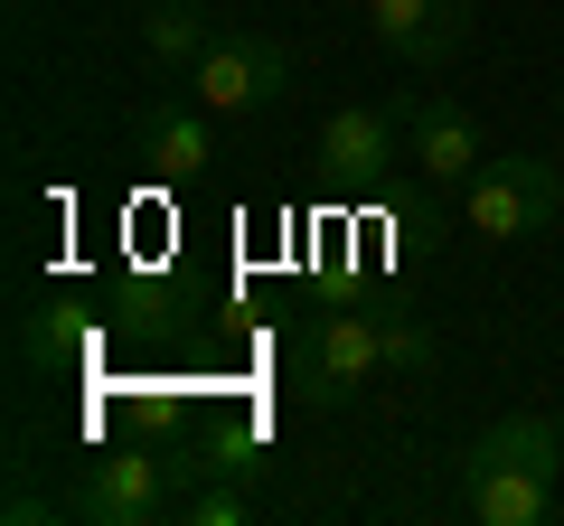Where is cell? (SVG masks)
Masks as SVG:
<instances>
[{"label": "cell", "mask_w": 564, "mask_h": 526, "mask_svg": "<svg viewBox=\"0 0 564 526\" xmlns=\"http://www.w3.org/2000/svg\"><path fill=\"white\" fill-rule=\"evenodd\" d=\"M564 217V169L536 161V151H508V161H480L462 179V226L480 244H518V235H545Z\"/></svg>", "instance_id": "6da1fadb"}, {"label": "cell", "mask_w": 564, "mask_h": 526, "mask_svg": "<svg viewBox=\"0 0 564 526\" xmlns=\"http://www.w3.org/2000/svg\"><path fill=\"white\" fill-rule=\"evenodd\" d=\"M386 376V339H377V310H329L292 339V385L302 405H348L358 385Z\"/></svg>", "instance_id": "7a4b0ae2"}, {"label": "cell", "mask_w": 564, "mask_h": 526, "mask_svg": "<svg viewBox=\"0 0 564 526\" xmlns=\"http://www.w3.org/2000/svg\"><path fill=\"white\" fill-rule=\"evenodd\" d=\"M188 95L207 103V113H273L282 95H292V47L282 39H254V29H236V39H217L198 66H188Z\"/></svg>", "instance_id": "3957f363"}, {"label": "cell", "mask_w": 564, "mask_h": 526, "mask_svg": "<svg viewBox=\"0 0 564 526\" xmlns=\"http://www.w3.org/2000/svg\"><path fill=\"white\" fill-rule=\"evenodd\" d=\"M404 113L395 103H339V113H321V132H311V161L329 169V179H386V169L404 161Z\"/></svg>", "instance_id": "277c9868"}, {"label": "cell", "mask_w": 564, "mask_h": 526, "mask_svg": "<svg viewBox=\"0 0 564 526\" xmlns=\"http://www.w3.org/2000/svg\"><path fill=\"white\" fill-rule=\"evenodd\" d=\"M395 113H404V161H414L423 179H470V169L489 161L480 122H470L452 95H404Z\"/></svg>", "instance_id": "5b68a950"}, {"label": "cell", "mask_w": 564, "mask_h": 526, "mask_svg": "<svg viewBox=\"0 0 564 526\" xmlns=\"http://www.w3.org/2000/svg\"><path fill=\"white\" fill-rule=\"evenodd\" d=\"M161 489H170V461H161V451H104V461H85L76 517H95V526H141V517H161Z\"/></svg>", "instance_id": "8992f818"}, {"label": "cell", "mask_w": 564, "mask_h": 526, "mask_svg": "<svg viewBox=\"0 0 564 526\" xmlns=\"http://www.w3.org/2000/svg\"><path fill=\"white\" fill-rule=\"evenodd\" d=\"M367 39L404 66H443L470 39V0H367Z\"/></svg>", "instance_id": "52a82bcc"}, {"label": "cell", "mask_w": 564, "mask_h": 526, "mask_svg": "<svg viewBox=\"0 0 564 526\" xmlns=\"http://www.w3.org/2000/svg\"><path fill=\"white\" fill-rule=\"evenodd\" d=\"M462 507L480 526H545L555 517V480L527 461H489V451H462Z\"/></svg>", "instance_id": "ba28073f"}, {"label": "cell", "mask_w": 564, "mask_h": 526, "mask_svg": "<svg viewBox=\"0 0 564 526\" xmlns=\"http://www.w3.org/2000/svg\"><path fill=\"white\" fill-rule=\"evenodd\" d=\"M207 103H180V95H151L132 113V161H151L161 179H198L207 169Z\"/></svg>", "instance_id": "9c48e42d"}, {"label": "cell", "mask_w": 564, "mask_h": 526, "mask_svg": "<svg viewBox=\"0 0 564 526\" xmlns=\"http://www.w3.org/2000/svg\"><path fill=\"white\" fill-rule=\"evenodd\" d=\"M207 47H217V29H207V0H151V10H141V57L161 66V76H188Z\"/></svg>", "instance_id": "30bf717a"}, {"label": "cell", "mask_w": 564, "mask_h": 526, "mask_svg": "<svg viewBox=\"0 0 564 526\" xmlns=\"http://www.w3.org/2000/svg\"><path fill=\"white\" fill-rule=\"evenodd\" d=\"M377 339H386V376H423V366L443 358L433 329H423V320H395V310H377Z\"/></svg>", "instance_id": "8fae6325"}, {"label": "cell", "mask_w": 564, "mask_h": 526, "mask_svg": "<svg viewBox=\"0 0 564 526\" xmlns=\"http://www.w3.org/2000/svg\"><path fill=\"white\" fill-rule=\"evenodd\" d=\"M188 517H198V526H245V517H254V498H245V489H198Z\"/></svg>", "instance_id": "7c38bea8"}, {"label": "cell", "mask_w": 564, "mask_h": 526, "mask_svg": "<svg viewBox=\"0 0 564 526\" xmlns=\"http://www.w3.org/2000/svg\"><path fill=\"white\" fill-rule=\"evenodd\" d=\"M555 424H564V405H555Z\"/></svg>", "instance_id": "4fadbf2b"}]
</instances>
